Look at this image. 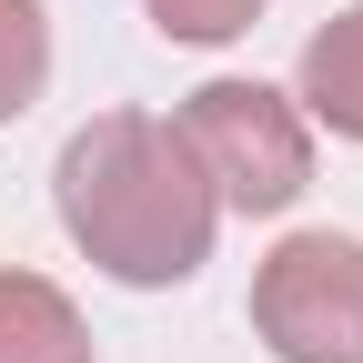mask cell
Here are the masks:
<instances>
[{
  "mask_svg": "<svg viewBox=\"0 0 363 363\" xmlns=\"http://www.w3.org/2000/svg\"><path fill=\"white\" fill-rule=\"evenodd\" d=\"M51 192H61V233L111 272V283H192V272L212 262V182L202 162L182 152V131L152 121V111H101L91 131H71L61 142V172H51Z\"/></svg>",
  "mask_w": 363,
  "mask_h": 363,
  "instance_id": "cell-1",
  "label": "cell"
},
{
  "mask_svg": "<svg viewBox=\"0 0 363 363\" xmlns=\"http://www.w3.org/2000/svg\"><path fill=\"white\" fill-rule=\"evenodd\" d=\"M0 363H91V323L71 313L61 283L0 272Z\"/></svg>",
  "mask_w": 363,
  "mask_h": 363,
  "instance_id": "cell-4",
  "label": "cell"
},
{
  "mask_svg": "<svg viewBox=\"0 0 363 363\" xmlns=\"http://www.w3.org/2000/svg\"><path fill=\"white\" fill-rule=\"evenodd\" d=\"M51 81V21L40 0H0V121H21Z\"/></svg>",
  "mask_w": 363,
  "mask_h": 363,
  "instance_id": "cell-6",
  "label": "cell"
},
{
  "mask_svg": "<svg viewBox=\"0 0 363 363\" xmlns=\"http://www.w3.org/2000/svg\"><path fill=\"white\" fill-rule=\"evenodd\" d=\"M172 131H182V152L202 162L222 212H293L303 182H313V131L293 121L283 91H262V81H202Z\"/></svg>",
  "mask_w": 363,
  "mask_h": 363,
  "instance_id": "cell-2",
  "label": "cell"
},
{
  "mask_svg": "<svg viewBox=\"0 0 363 363\" xmlns=\"http://www.w3.org/2000/svg\"><path fill=\"white\" fill-rule=\"evenodd\" d=\"M152 21L172 40H233V30L262 21V0H152Z\"/></svg>",
  "mask_w": 363,
  "mask_h": 363,
  "instance_id": "cell-7",
  "label": "cell"
},
{
  "mask_svg": "<svg viewBox=\"0 0 363 363\" xmlns=\"http://www.w3.org/2000/svg\"><path fill=\"white\" fill-rule=\"evenodd\" d=\"M303 101H313V121H333L343 142H363V0L303 40Z\"/></svg>",
  "mask_w": 363,
  "mask_h": 363,
  "instance_id": "cell-5",
  "label": "cell"
},
{
  "mask_svg": "<svg viewBox=\"0 0 363 363\" xmlns=\"http://www.w3.org/2000/svg\"><path fill=\"white\" fill-rule=\"evenodd\" d=\"M252 333L283 363H363V242L293 233L252 272Z\"/></svg>",
  "mask_w": 363,
  "mask_h": 363,
  "instance_id": "cell-3",
  "label": "cell"
}]
</instances>
